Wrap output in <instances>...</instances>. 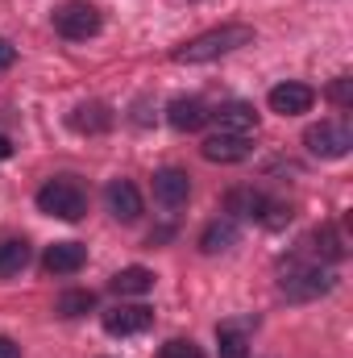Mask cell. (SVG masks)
Instances as JSON below:
<instances>
[{"mask_svg": "<svg viewBox=\"0 0 353 358\" xmlns=\"http://www.w3.org/2000/svg\"><path fill=\"white\" fill-rule=\"evenodd\" d=\"M250 42H254L250 25H220V29H208V34L191 38L187 46H179L171 59L175 63H212V59H225V55H233V50H241Z\"/></svg>", "mask_w": 353, "mask_h": 358, "instance_id": "6da1fadb", "label": "cell"}, {"mask_svg": "<svg viewBox=\"0 0 353 358\" xmlns=\"http://www.w3.org/2000/svg\"><path fill=\"white\" fill-rule=\"evenodd\" d=\"M38 208L46 217H59V221H80L88 213V192L75 179H50L38 192Z\"/></svg>", "mask_w": 353, "mask_h": 358, "instance_id": "7a4b0ae2", "label": "cell"}, {"mask_svg": "<svg viewBox=\"0 0 353 358\" xmlns=\"http://www.w3.org/2000/svg\"><path fill=\"white\" fill-rule=\"evenodd\" d=\"M54 29L71 42H84L91 34H100V8L88 0H67L54 8Z\"/></svg>", "mask_w": 353, "mask_h": 358, "instance_id": "3957f363", "label": "cell"}, {"mask_svg": "<svg viewBox=\"0 0 353 358\" xmlns=\"http://www.w3.org/2000/svg\"><path fill=\"white\" fill-rule=\"evenodd\" d=\"M303 146L312 155H320V159H341V155H350L353 134H350L345 121H320V125H308Z\"/></svg>", "mask_w": 353, "mask_h": 358, "instance_id": "277c9868", "label": "cell"}, {"mask_svg": "<svg viewBox=\"0 0 353 358\" xmlns=\"http://www.w3.org/2000/svg\"><path fill=\"white\" fill-rule=\"evenodd\" d=\"M150 325H154V313H150L146 304H121V308L104 313V329H108L112 338H129V334H142V329H150Z\"/></svg>", "mask_w": 353, "mask_h": 358, "instance_id": "5b68a950", "label": "cell"}, {"mask_svg": "<svg viewBox=\"0 0 353 358\" xmlns=\"http://www.w3.org/2000/svg\"><path fill=\"white\" fill-rule=\"evenodd\" d=\"M204 159L208 163H241V159H250V138H241V134H212V138H204Z\"/></svg>", "mask_w": 353, "mask_h": 358, "instance_id": "8992f818", "label": "cell"}, {"mask_svg": "<svg viewBox=\"0 0 353 358\" xmlns=\"http://www.w3.org/2000/svg\"><path fill=\"white\" fill-rule=\"evenodd\" d=\"M316 104V92L308 88V84H278V88H270V108L274 113H283V117H299V113H308Z\"/></svg>", "mask_w": 353, "mask_h": 358, "instance_id": "52a82bcc", "label": "cell"}, {"mask_svg": "<svg viewBox=\"0 0 353 358\" xmlns=\"http://www.w3.org/2000/svg\"><path fill=\"white\" fill-rule=\"evenodd\" d=\"M104 200H108V213L117 221H137L142 217V192L129 179H112L108 192H104Z\"/></svg>", "mask_w": 353, "mask_h": 358, "instance_id": "ba28073f", "label": "cell"}, {"mask_svg": "<svg viewBox=\"0 0 353 358\" xmlns=\"http://www.w3.org/2000/svg\"><path fill=\"white\" fill-rule=\"evenodd\" d=\"M187 196H191V179H187V171L167 167V171L154 176V200H158V204L179 208V204H187Z\"/></svg>", "mask_w": 353, "mask_h": 358, "instance_id": "9c48e42d", "label": "cell"}, {"mask_svg": "<svg viewBox=\"0 0 353 358\" xmlns=\"http://www.w3.org/2000/svg\"><path fill=\"white\" fill-rule=\"evenodd\" d=\"M333 287V275L329 271H291L283 279V292L291 300H312V296H324Z\"/></svg>", "mask_w": 353, "mask_h": 358, "instance_id": "30bf717a", "label": "cell"}, {"mask_svg": "<svg viewBox=\"0 0 353 358\" xmlns=\"http://www.w3.org/2000/svg\"><path fill=\"white\" fill-rule=\"evenodd\" d=\"M167 121L175 125L179 134H195L204 121H208V108H204V100H195V96H179L167 104Z\"/></svg>", "mask_w": 353, "mask_h": 358, "instance_id": "8fae6325", "label": "cell"}, {"mask_svg": "<svg viewBox=\"0 0 353 358\" xmlns=\"http://www.w3.org/2000/svg\"><path fill=\"white\" fill-rule=\"evenodd\" d=\"M42 263H46L50 275H75V271L88 263V246H80V242H54Z\"/></svg>", "mask_w": 353, "mask_h": 358, "instance_id": "7c38bea8", "label": "cell"}, {"mask_svg": "<svg viewBox=\"0 0 353 358\" xmlns=\"http://www.w3.org/2000/svg\"><path fill=\"white\" fill-rule=\"evenodd\" d=\"M225 208L237 213V217H258V221H266V213H270L274 204L266 200L262 192H254V187H237V192L225 196Z\"/></svg>", "mask_w": 353, "mask_h": 358, "instance_id": "4fadbf2b", "label": "cell"}, {"mask_svg": "<svg viewBox=\"0 0 353 358\" xmlns=\"http://www.w3.org/2000/svg\"><path fill=\"white\" fill-rule=\"evenodd\" d=\"M216 117H220V129H225V134H241V138H250V134L258 129V113H254L250 104H225Z\"/></svg>", "mask_w": 353, "mask_h": 358, "instance_id": "5bb4252c", "label": "cell"}, {"mask_svg": "<svg viewBox=\"0 0 353 358\" xmlns=\"http://www.w3.org/2000/svg\"><path fill=\"white\" fill-rule=\"evenodd\" d=\"M150 287H154V275L146 267H125L112 275V292L117 296H146Z\"/></svg>", "mask_w": 353, "mask_h": 358, "instance_id": "9a60e30c", "label": "cell"}, {"mask_svg": "<svg viewBox=\"0 0 353 358\" xmlns=\"http://www.w3.org/2000/svg\"><path fill=\"white\" fill-rule=\"evenodd\" d=\"M229 246H237V225H233V221H212V225L200 234V250H204V255H220V250H229Z\"/></svg>", "mask_w": 353, "mask_h": 358, "instance_id": "2e32d148", "label": "cell"}, {"mask_svg": "<svg viewBox=\"0 0 353 358\" xmlns=\"http://www.w3.org/2000/svg\"><path fill=\"white\" fill-rule=\"evenodd\" d=\"M71 125H75L80 134H100V129L112 125V113H108L104 104H80V108L71 113Z\"/></svg>", "mask_w": 353, "mask_h": 358, "instance_id": "e0dca14e", "label": "cell"}, {"mask_svg": "<svg viewBox=\"0 0 353 358\" xmlns=\"http://www.w3.org/2000/svg\"><path fill=\"white\" fill-rule=\"evenodd\" d=\"M25 263H29V246L25 242H0V279L21 275Z\"/></svg>", "mask_w": 353, "mask_h": 358, "instance_id": "ac0fdd59", "label": "cell"}, {"mask_svg": "<svg viewBox=\"0 0 353 358\" xmlns=\"http://www.w3.org/2000/svg\"><path fill=\"white\" fill-rule=\"evenodd\" d=\"M216 338H220V355L225 358H246V334L237 325H220Z\"/></svg>", "mask_w": 353, "mask_h": 358, "instance_id": "d6986e66", "label": "cell"}, {"mask_svg": "<svg viewBox=\"0 0 353 358\" xmlns=\"http://www.w3.org/2000/svg\"><path fill=\"white\" fill-rule=\"evenodd\" d=\"M91 304H96L91 292H67V296L59 300V313H63V317H84Z\"/></svg>", "mask_w": 353, "mask_h": 358, "instance_id": "ffe728a7", "label": "cell"}, {"mask_svg": "<svg viewBox=\"0 0 353 358\" xmlns=\"http://www.w3.org/2000/svg\"><path fill=\"white\" fill-rule=\"evenodd\" d=\"M316 242H320L316 250H320L324 259H341V255H345V246H341V238H337V229H333V225L316 229Z\"/></svg>", "mask_w": 353, "mask_h": 358, "instance_id": "44dd1931", "label": "cell"}, {"mask_svg": "<svg viewBox=\"0 0 353 358\" xmlns=\"http://www.w3.org/2000/svg\"><path fill=\"white\" fill-rule=\"evenodd\" d=\"M158 358H204V355H200V346H195L191 338H171V342L158 350Z\"/></svg>", "mask_w": 353, "mask_h": 358, "instance_id": "7402d4cb", "label": "cell"}, {"mask_svg": "<svg viewBox=\"0 0 353 358\" xmlns=\"http://www.w3.org/2000/svg\"><path fill=\"white\" fill-rule=\"evenodd\" d=\"M329 100H333V104H341V108H350V104H353V80H350V76L333 80V88H329Z\"/></svg>", "mask_w": 353, "mask_h": 358, "instance_id": "603a6c76", "label": "cell"}, {"mask_svg": "<svg viewBox=\"0 0 353 358\" xmlns=\"http://www.w3.org/2000/svg\"><path fill=\"white\" fill-rule=\"evenodd\" d=\"M13 59H17V50L0 38V71H8V67H13Z\"/></svg>", "mask_w": 353, "mask_h": 358, "instance_id": "cb8c5ba5", "label": "cell"}, {"mask_svg": "<svg viewBox=\"0 0 353 358\" xmlns=\"http://www.w3.org/2000/svg\"><path fill=\"white\" fill-rule=\"evenodd\" d=\"M0 358H21V346L13 338H0Z\"/></svg>", "mask_w": 353, "mask_h": 358, "instance_id": "d4e9b609", "label": "cell"}, {"mask_svg": "<svg viewBox=\"0 0 353 358\" xmlns=\"http://www.w3.org/2000/svg\"><path fill=\"white\" fill-rule=\"evenodd\" d=\"M8 155H13V142H8V138L0 134V159H8Z\"/></svg>", "mask_w": 353, "mask_h": 358, "instance_id": "484cf974", "label": "cell"}]
</instances>
